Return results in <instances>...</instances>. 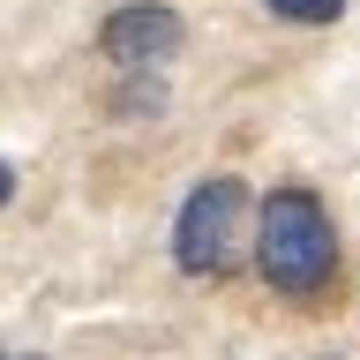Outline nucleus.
I'll return each mask as SVG.
<instances>
[{"instance_id": "f03ea898", "label": "nucleus", "mask_w": 360, "mask_h": 360, "mask_svg": "<svg viewBox=\"0 0 360 360\" xmlns=\"http://www.w3.org/2000/svg\"><path fill=\"white\" fill-rule=\"evenodd\" d=\"M240 218H248V188L240 180H202L195 195L180 202L173 225V263L195 270V278H218L240 255Z\"/></svg>"}, {"instance_id": "20e7f679", "label": "nucleus", "mask_w": 360, "mask_h": 360, "mask_svg": "<svg viewBox=\"0 0 360 360\" xmlns=\"http://www.w3.org/2000/svg\"><path fill=\"white\" fill-rule=\"evenodd\" d=\"M270 15H285V22H308V30H323V22L345 15V0H270Z\"/></svg>"}, {"instance_id": "39448f33", "label": "nucleus", "mask_w": 360, "mask_h": 360, "mask_svg": "<svg viewBox=\"0 0 360 360\" xmlns=\"http://www.w3.org/2000/svg\"><path fill=\"white\" fill-rule=\"evenodd\" d=\"M120 105H128V112H158V75H143V83H128L120 98H112V112H120Z\"/></svg>"}, {"instance_id": "7ed1b4c3", "label": "nucleus", "mask_w": 360, "mask_h": 360, "mask_svg": "<svg viewBox=\"0 0 360 360\" xmlns=\"http://www.w3.org/2000/svg\"><path fill=\"white\" fill-rule=\"evenodd\" d=\"M180 15L165 8V0H135V8H112L105 22H98V45H105L112 68H158L180 53Z\"/></svg>"}, {"instance_id": "f257e3e1", "label": "nucleus", "mask_w": 360, "mask_h": 360, "mask_svg": "<svg viewBox=\"0 0 360 360\" xmlns=\"http://www.w3.org/2000/svg\"><path fill=\"white\" fill-rule=\"evenodd\" d=\"M255 270L278 292H323L338 278V225L323 195L308 188H270L255 210Z\"/></svg>"}, {"instance_id": "423d86ee", "label": "nucleus", "mask_w": 360, "mask_h": 360, "mask_svg": "<svg viewBox=\"0 0 360 360\" xmlns=\"http://www.w3.org/2000/svg\"><path fill=\"white\" fill-rule=\"evenodd\" d=\"M8 195H15V165H0V202H8Z\"/></svg>"}, {"instance_id": "0eeeda50", "label": "nucleus", "mask_w": 360, "mask_h": 360, "mask_svg": "<svg viewBox=\"0 0 360 360\" xmlns=\"http://www.w3.org/2000/svg\"><path fill=\"white\" fill-rule=\"evenodd\" d=\"M0 360H8V353H0Z\"/></svg>"}]
</instances>
